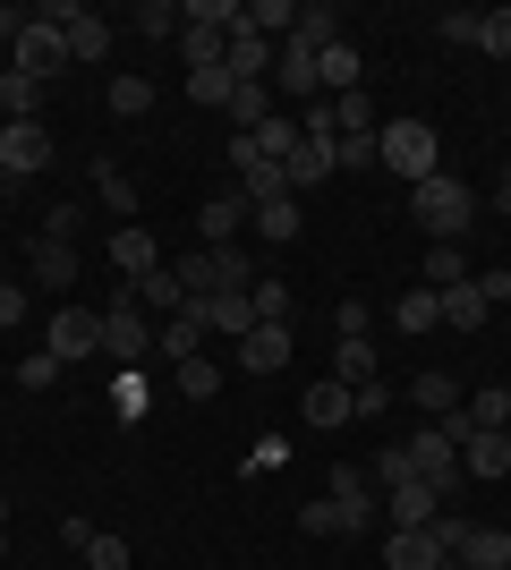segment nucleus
<instances>
[{
  "label": "nucleus",
  "instance_id": "obj_46",
  "mask_svg": "<svg viewBox=\"0 0 511 570\" xmlns=\"http://www.w3.org/2000/svg\"><path fill=\"white\" fill-rule=\"evenodd\" d=\"M333 324H341V341H366V333H375V307H366V298H341Z\"/></svg>",
  "mask_w": 511,
  "mask_h": 570
},
{
  "label": "nucleus",
  "instance_id": "obj_58",
  "mask_svg": "<svg viewBox=\"0 0 511 570\" xmlns=\"http://www.w3.org/2000/svg\"><path fill=\"white\" fill-rule=\"evenodd\" d=\"M0 537H9V494H0Z\"/></svg>",
  "mask_w": 511,
  "mask_h": 570
},
{
  "label": "nucleus",
  "instance_id": "obj_15",
  "mask_svg": "<svg viewBox=\"0 0 511 570\" xmlns=\"http://www.w3.org/2000/svg\"><path fill=\"white\" fill-rule=\"evenodd\" d=\"M111 264H120V282H128V289L146 282V273H163V247H154V230H137V222H128V230H111Z\"/></svg>",
  "mask_w": 511,
  "mask_h": 570
},
{
  "label": "nucleus",
  "instance_id": "obj_25",
  "mask_svg": "<svg viewBox=\"0 0 511 570\" xmlns=\"http://www.w3.org/2000/svg\"><path fill=\"white\" fill-rule=\"evenodd\" d=\"M316 77L333 86V95H358V43H350V35H341V43H324V51H316Z\"/></svg>",
  "mask_w": 511,
  "mask_h": 570
},
{
  "label": "nucleus",
  "instance_id": "obj_4",
  "mask_svg": "<svg viewBox=\"0 0 511 570\" xmlns=\"http://www.w3.org/2000/svg\"><path fill=\"white\" fill-rule=\"evenodd\" d=\"M435 154H443V145H435L426 119H392V128H375V163H384L392 179H410V188H417V179H435Z\"/></svg>",
  "mask_w": 511,
  "mask_h": 570
},
{
  "label": "nucleus",
  "instance_id": "obj_24",
  "mask_svg": "<svg viewBox=\"0 0 511 570\" xmlns=\"http://www.w3.org/2000/svg\"><path fill=\"white\" fill-rule=\"evenodd\" d=\"M410 401H417V409H426V417H461V383L443 375V366H426V375H417V383H410Z\"/></svg>",
  "mask_w": 511,
  "mask_h": 570
},
{
  "label": "nucleus",
  "instance_id": "obj_41",
  "mask_svg": "<svg viewBox=\"0 0 511 570\" xmlns=\"http://www.w3.org/2000/svg\"><path fill=\"white\" fill-rule=\"evenodd\" d=\"M247 298H256V324H291V282H273V273H265Z\"/></svg>",
  "mask_w": 511,
  "mask_h": 570
},
{
  "label": "nucleus",
  "instance_id": "obj_10",
  "mask_svg": "<svg viewBox=\"0 0 511 570\" xmlns=\"http://www.w3.org/2000/svg\"><path fill=\"white\" fill-rule=\"evenodd\" d=\"M60 35H69V60H102L111 51V18H95V9H77V0H60V9H43Z\"/></svg>",
  "mask_w": 511,
  "mask_h": 570
},
{
  "label": "nucleus",
  "instance_id": "obj_53",
  "mask_svg": "<svg viewBox=\"0 0 511 570\" xmlns=\"http://www.w3.org/2000/svg\"><path fill=\"white\" fill-rule=\"evenodd\" d=\"M443 43H478V9H452V18H443Z\"/></svg>",
  "mask_w": 511,
  "mask_h": 570
},
{
  "label": "nucleus",
  "instance_id": "obj_54",
  "mask_svg": "<svg viewBox=\"0 0 511 570\" xmlns=\"http://www.w3.org/2000/svg\"><path fill=\"white\" fill-rule=\"evenodd\" d=\"M26 298H35V289H18V282H0V324H26Z\"/></svg>",
  "mask_w": 511,
  "mask_h": 570
},
{
  "label": "nucleus",
  "instance_id": "obj_55",
  "mask_svg": "<svg viewBox=\"0 0 511 570\" xmlns=\"http://www.w3.org/2000/svg\"><path fill=\"white\" fill-rule=\"evenodd\" d=\"M478 298H487V307H494V298H511V273H503V264H494V273H478Z\"/></svg>",
  "mask_w": 511,
  "mask_h": 570
},
{
  "label": "nucleus",
  "instance_id": "obj_13",
  "mask_svg": "<svg viewBox=\"0 0 511 570\" xmlns=\"http://www.w3.org/2000/svg\"><path fill=\"white\" fill-rule=\"evenodd\" d=\"M196 315H205V333H222V341H247V333H256V298H247V289L196 298Z\"/></svg>",
  "mask_w": 511,
  "mask_h": 570
},
{
  "label": "nucleus",
  "instance_id": "obj_56",
  "mask_svg": "<svg viewBox=\"0 0 511 570\" xmlns=\"http://www.w3.org/2000/svg\"><path fill=\"white\" fill-rule=\"evenodd\" d=\"M494 205H503V214H511V163H503V179H494Z\"/></svg>",
  "mask_w": 511,
  "mask_h": 570
},
{
  "label": "nucleus",
  "instance_id": "obj_23",
  "mask_svg": "<svg viewBox=\"0 0 511 570\" xmlns=\"http://www.w3.org/2000/svg\"><path fill=\"white\" fill-rule=\"evenodd\" d=\"M239 26H247V35H265V43H273V35L291 43V35H298V0H247Z\"/></svg>",
  "mask_w": 511,
  "mask_h": 570
},
{
  "label": "nucleus",
  "instance_id": "obj_3",
  "mask_svg": "<svg viewBox=\"0 0 511 570\" xmlns=\"http://www.w3.org/2000/svg\"><path fill=\"white\" fill-rule=\"evenodd\" d=\"M366 520H375V502H366V476L358 469H333V494H316L307 511H298L307 537H358Z\"/></svg>",
  "mask_w": 511,
  "mask_h": 570
},
{
  "label": "nucleus",
  "instance_id": "obj_22",
  "mask_svg": "<svg viewBox=\"0 0 511 570\" xmlns=\"http://www.w3.org/2000/svg\"><path fill=\"white\" fill-rule=\"evenodd\" d=\"M443 546L426 537V528H392V546H384V570H435Z\"/></svg>",
  "mask_w": 511,
  "mask_h": 570
},
{
  "label": "nucleus",
  "instance_id": "obj_45",
  "mask_svg": "<svg viewBox=\"0 0 511 570\" xmlns=\"http://www.w3.org/2000/svg\"><path fill=\"white\" fill-rule=\"evenodd\" d=\"M478 51L511 60V9H487V18H478Z\"/></svg>",
  "mask_w": 511,
  "mask_h": 570
},
{
  "label": "nucleus",
  "instance_id": "obj_52",
  "mask_svg": "<svg viewBox=\"0 0 511 570\" xmlns=\"http://www.w3.org/2000/svg\"><path fill=\"white\" fill-rule=\"evenodd\" d=\"M77 230H86V214H77V205H51V222H43V238H69V247H77Z\"/></svg>",
  "mask_w": 511,
  "mask_h": 570
},
{
  "label": "nucleus",
  "instance_id": "obj_27",
  "mask_svg": "<svg viewBox=\"0 0 511 570\" xmlns=\"http://www.w3.org/2000/svg\"><path fill=\"white\" fill-rule=\"evenodd\" d=\"M128 298H137L146 315H179V307H188V289H179V273H170V264H163V273H146Z\"/></svg>",
  "mask_w": 511,
  "mask_h": 570
},
{
  "label": "nucleus",
  "instance_id": "obj_43",
  "mask_svg": "<svg viewBox=\"0 0 511 570\" xmlns=\"http://www.w3.org/2000/svg\"><path fill=\"white\" fill-rule=\"evenodd\" d=\"M170 375H179V392H188V401H214V392H222V366H205V357L170 366Z\"/></svg>",
  "mask_w": 511,
  "mask_h": 570
},
{
  "label": "nucleus",
  "instance_id": "obj_36",
  "mask_svg": "<svg viewBox=\"0 0 511 570\" xmlns=\"http://www.w3.org/2000/svg\"><path fill=\"white\" fill-rule=\"evenodd\" d=\"M102 102H111L120 119H146V111H154V86H146V77H111V86H102Z\"/></svg>",
  "mask_w": 511,
  "mask_h": 570
},
{
  "label": "nucleus",
  "instance_id": "obj_48",
  "mask_svg": "<svg viewBox=\"0 0 511 570\" xmlns=\"http://www.w3.org/2000/svg\"><path fill=\"white\" fill-rule=\"evenodd\" d=\"M333 170H384V163H375V137H341L333 145Z\"/></svg>",
  "mask_w": 511,
  "mask_h": 570
},
{
  "label": "nucleus",
  "instance_id": "obj_5",
  "mask_svg": "<svg viewBox=\"0 0 511 570\" xmlns=\"http://www.w3.org/2000/svg\"><path fill=\"white\" fill-rule=\"evenodd\" d=\"M410 469L435 485V494H461V426L452 417H435V426L410 434Z\"/></svg>",
  "mask_w": 511,
  "mask_h": 570
},
{
  "label": "nucleus",
  "instance_id": "obj_2",
  "mask_svg": "<svg viewBox=\"0 0 511 570\" xmlns=\"http://www.w3.org/2000/svg\"><path fill=\"white\" fill-rule=\"evenodd\" d=\"M170 273H179V289H188V307H196V298H222V289H256L247 247H188Z\"/></svg>",
  "mask_w": 511,
  "mask_h": 570
},
{
  "label": "nucleus",
  "instance_id": "obj_16",
  "mask_svg": "<svg viewBox=\"0 0 511 570\" xmlns=\"http://www.w3.org/2000/svg\"><path fill=\"white\" fill-rule=\"evenodd\" d=\"M239 366L247 375H282V366H291V324H256V333L239 341Z\"/></svg>",
  "mask_w": 511,
  "mask_h": 570
},
{
  "label": "nucleus",
  "instance_id": "obj_9",
  "mask_svg": "<svg viewBox=\"0 0 511 570\" xmlns=\"http://www.w3.org/2000/svg\"><path fill=\"white\" fill-rule=\"evenodd\" d=\"M43 350L60 357V366H77V357H102V315L60 298V307H51V341H43Z\"/></svg>",
  "mask_w": 511,
  "mask_h": 570
},
{
  "label": "nucleus",
  "instance_id": "obj_33",
  "mask_svg": "<svg viewBox=\"0 0 511 570\" xmlns=\"http://www.w3.org/2000/svg\"><path fill=\"white\" fill-rule=\"evenodd\" d=\"M0 111H9V119H35V111H43V86L18 77V69H0Z\"/></svg>",
  "mask_w": 511,
  "mask_h": 570
},
{
  "label": "nucleus",
  "instance_id": "obj_8",
  "mask_svg": "<svg viewBox=\"0 0 511 570\" xmlns=\"http://www.w3.org/2000/svg\"><path fill=\"white\" fill-rule=\"evenodd\" d=\"M18 77H35V86H51V77L69 69V35L51 18H26V35H18V60H9Z\"/></svg>",
  "mask_w": 511,
  "mask_h": 570
},
{
  "label": "nucleus",
  "instance_id": "obj_32",
  "mask_svg": "<svg viewBox=\"0 0 511 570\" xmlns=\"http://www.w3.org/2000/svg\"><path fill=\"white\" fill-rule=\"evenodd\" d=\"M341 137H375V102L366 95H333V145Z\"/></svg>",
  "mask_w": 511,
  "mask_h": 570
},
{
  "label": "nucleus",
  "instance_id": "obj_35",
  "mask_svg": "<svg viewBox=\"0 0 511 570\" xmlns=\"http://www.w3.org/2000/svg\"><path fill=\"white\" fill-rule=\"evenodd\" d=\"M341 417H358V409H350V392H341V383L324 375L316 392H307V426H341Z\"/></svg>",
  "mask_w": 511,
  "mask_h": 570
},
{
  "label": "nucleus",
  "instance_id": "obj_21",
  "mask_svg": "<svg viewBox=\"0 0 511 570\" xmlns=\"http://www.w3.org/2000/svg\"><path fill=\"white\" fill-rule=\"evenodd\" d=\"M384 494H392V528H426V520L443 511V494L426 485V476H410V485H384Z\"/></svg>",
  "mask_w": 511,
  "mask_h": 570
},
{
  "label": "nucleus",
  "instance_id": "obj_17",
  "mask_svg": "<svg viewBox=\"0 0 511 570\" xmlns=\"http://www.w3.org/2000/svg\"><path fill=\"white\" fill-rule=\"evenodd\" d=\"M273 77H282V95H298V102H324V77H316V51L298 43H282V60H273Z\"/></svg>",
  "mask_w": 511,
  "mask_h": 570
},
{
  "label": "nucleus",
  "instance_id": "obj_14",
  "mask_svg": "<svg viewBox=\"0 0 511 570\" xmlns=\"http://www.w3.org/2000/svg\"><path fill=\"white\" fill-rule=\"evenodd\" d=\"M239 230H247V196H239V188H230V196H205L196 238H205V247H239Z\"/></svg>",
  "mask_w": 511,
  "mask_h": 570
},
{
  "label": "nucleus",
  "instance_id": "obj_57",
  "mask_svg": "<svg viewBox=\"0 0 511 570\" xmlns=\"http://www.w3.org/2000/svg\"><path fill=\"white\" fill-rule=\"evenodd\" d=\"M435 570H469V562H461V553H443V562H435Z\"/></svg>",
  "mask_w": 511,
  "mask_h": 570
},
{
  "label": "nucleus",
  "instance_id": "obj_12",
  "mask_svg": "<svg viewBox=\"0 0 511 570\" xmlns=\"http://www.w3.org/2000/svg\"><path fill=\"white\" fill-rule=\"evenodd\" d=\"M35 289H43L51 307L77 289V247H69V238H35Z\"/></svg>",
  "mask_w": 511,
  "mask_h": 570
},
{
  "label": "nucleus",
  "instance_id": "obj_47",
  "mask_svg": "<svg viewBox=\"0 0 511 570\" xmlns=\"http://www.w3.org/2000/svg\"><path fill=\"white\" fill-rule=\"evenodd\" d=\"M51 383H60V357H51V350H35V357L18 366V392H51Z\"/></svg>",
  "mask_w": 511,
  "mask_h": 570
},
{
  "label": "nucleus",
  "instance_id": "obj_19",
  "mask_svg": "<svg viewBox=\"0 0 511 570\" xmlns=\"http://www.w3.org/2000/svg\"><path fill=\"white\" fill-rule=\"evenodd\" d=\"M392 333H443V289H426V282H417L410 289V298H392Z\"/></svg>",
  "mask_w": 511,
  "mask_h": 570
},
{
  "label": "nucleus",
  "instance_id": "obj_18",
  "mask_svg": "<svg viewBox=\"0 0 511 570\" xmlns=\"http://www.w3.org/2000/svg\"><path fill=\"white\" fill-rule=\"evenodd\" d=\"M154 357H170V366L205 357V315H196V307H179V315L163 324V333H154Z\"/></svg>",
  "mask_w": 511,
  "mask_h": 570
},
{
  "label": "nucleus",
  "instance_id": "obj_49",
  "mask_svg": "<svg viewBox=\"0 0 511 570\" xmlns=\"http://www.w3.org/2000/svg\"><path fill=\"white\" fill-rule=\"evenodd\" d=\"M86 570H128V537H95V546H86Z\"/></svg>",
  "mask_w": 511,
  "mask_h": 570
},
{
  "label": "nucleus",
  "instance_id": "obj_50",
  "mask_svg": "<svg viewBox=\"0 0 511 570\" xmlns=\"http://www.w3.org/2000/svg\"><path fill=\"white\" fill-rule=\"evenodd\" d=\"M375 476H384V485H410V443H384V460H375Z\"/></svg>",
  "mask_w": 511,
  "mask_h": 570
},
{
  "label": "nucleus",
  "instance_id": "obj_51",
  "mask_svg": "<svg viewBox=\"0 0 511 570\" xmlns=\"http://www.w3.org/2000/svg\"><path fill=\"white\" fill-rule=\"evenodd\" d=\"M350 409H358V417H384V409H392V392H384V375H375V383H358V392H350Z\"/></svg>",
  "mask_w": 511,
  "mask_h": 570
},
{
  "label": "nucleus",
  "instance_id": "obj_6",
  "mask_svg": "<svg viewBox=\"0 0 511 570\" xmlns=\"http://www.w3.org/2000/svg\"><path fill=\"white\" fill-rule=\"evenodd\" d=\"M102 357H120V366H137V357H154V324H146V307H137V298H111V307H102Z\"/></svg>",
  "mask_w": 511,
  "mask_h": 570
},
{
  "label": "nucleus",
  "instance_id": "obj_59",
  "mask_svg": "<svg viewBox=\"0 0 511 570\" xmlns=\"http://www.w3.org/2000/svg\"><path fill=\"white\" fill-rule=\"evenodd\" d=\"M503 443H511V426H503Z\"/></svg>",
  "mask_w": 511,
  "mask_h": 570
},
{
  "label": "nucleus",
  "instance_id": "obj_29",
  "mask_svg": "<svg viewBox=\"0 0 511 570\" xmlns=\"http://www.w3.org/2000/svg\"><path fill=\"white\" fill-rule=\"evenodd\" d=\"M461 562L469 570H511V537H503V528H469V537H461Z\"/></svg>",
  "mask_w": 511,
  "mask_h": 570
},
{
  "label": "nucleus",
  "instance_id": "obj_42",
  "mask_svg": "<svg viewBox=\"0 0 511 570\" xmlns=\"http://www.w3.org/2000/svg\"><path fill=\"white\" fill-rule=\"evenodd\" d=\"M179 51H188V69H222L230 35H205V26H188V35H179Z\"/></svg>",
  "mask_w": 511,
  "mask_h": 570
},
{
  "label": "nucleus",
  "instance_id": "obj_40",
  "mask_svg": "<svg viewBox=\"0 0 511 570\" xmlns=\"http://www.w3.org/2000/svg\"><path fill=\"white\" fill-rule=\"evenodd\" d=\"M461 238H443V247H426V289H461Z\"/></svg>",
  "mask_w": 511,
  "mask_h": 570
},
{
  "label": "nucleus",
  "instance_id": "obj_7",
  "mask_svg": "<svg viewBox=\"0 0 511 570\" xmlns=\"http://www.w3.org/2000/svg\"><path fill=\"white\" fill-rule=\"evenodd\" d=\"M35 170H51V128L43 119H9V128H0V179L18 188Z\"/></svg>",
  "mask_w": 511,
  "mask_h": 570
},
{
  "label": "nucleus",
  "instance_id": "obj_20",
  "mask_svg": "<svg viewBox=\"0 0 511 570\" xmlns=\"http://www.w3.org/2000/svg\"><path fill=\"white\" fill-rule=\"evenodd\" d=\"M324 179H333V145H298V154H282V188H291V196L324 188Z\"/></svg>",
  "mask_w": 511,
  "mask_h": 570
},
{
  "label": "nucleus",
  "instance_id": "obj_34",
  "mask_svg": "<svg viewBox=\"0 0 511 570\" xmlns=\"http://www.w3.org/2000/svg\"><path fill=\"white\" fill-rule=\"evenodd\" d=\"M298 145H307V128H298L291 111H273L265 128H256V154H273V163H282V154H298Z\"/></svg>",
  "mask_w": 511,
  "mask_h": 570
},
{
  "label": "nucleus",
  "instance_id": "obj_38",
  "mask_svg": "<svg viewBox=\"0 0 511 570\" xmlns=\"http://www.w3.org/2000/svg\"><path fill=\"white\" fill-rule=\"evenodd\" d=\"M95 188H102V205H111V214H137V179H128V170L120 163H95Z\"/></svg>",
  "mask_w": 511,
  "mask_h": 570
},
{
  "label": "nucleus",
  "instance_id": "obj_39",
  "mask_svg": "<svg viewBox=\"0 0 511 570\" xmlns=\"http://www.w3.org/2000/svg\"><path fill=\"white\" fill-rule=\"evenodd\" d=\"M230 69H188V102H205V111H230Z\"/></svg>",
  "mask_w": 511,
  "mask_h": 570
},
{
  "label": "nucleus",
  "instance_id": "obj_37",
  "mask_svg": "<svg viewBox=\"0 0 511 570\" xmlns=\"http://www.w3.org/2000/svg\"><path fill=\"white\" fill-rule=\"evenodd\" d=\"M265 119H273L265 86H239V95H230V137H256V128H265Z\"/></svg>",
  "mask_w": 511,
  "mask_h": 570
},
{
  "label": "nucleus",
  "instance_id": "obj_30",
  "mask_svg": "<svg viewBox=\"0 0 511 570\" xmlns=\"http://www.w3.org/2000/svg\"><path fill=\"white\" fill-rule=\"evenodd\" d=\"M487 298H478V282H461V289H443V333H478L487 324Z\"/></svg>",
  "mask_w": 511,
  "mask_h": 570
},
{
  "label": "nucleus",
  "instance_id": "obj_31",
  "mask_svg": "<svg viewBox=\"0 0 511 570\" xmlns=\"http://www.w3.org/2000/svg\"><path fill=\"white\" fill-rule=\"evenodd\" d=\"M461 417H469V426H487V434H503V426H511V392H503V383L469 392V401H461Z\"/></svg>",
  "mask_w": 511,
  "mask_h": 570
},
{
  "label": "nucleus",
  "instance_id": "obj_44",
  "mask_svg": "<svg viewBox=\"0 0 511 570\" xmlns=\"http://www.w3.org/2000/svg\"><path fill=\"white\" fill-rule=\"evenodd\" d=\"M170 26H179V9H170V0H146V9L128 18V35H146V43H163Z\"/></svg>",
  "mask_w": 511,
  "mask_h": 570
},
{
  "label": "nucleus",
  "instance_id": "obj_26",
  "mask_svg": "<svg viewBox=\"0 0 511 570\" xmlns=\"http://www.w3.org/2000/svg\"><path fill=\"white\" fill-rule=\"evenodd\" d=\"M324 375H333L341 392H358V383H375V341H341V350H333V366H324Z\"/></svg>",
  "mask_w": 511,
  "mask_h": 570
},
{
  "label": "nucleus",
  "instance_id": "obj_11",
  "mask_svg": "<svg viewBox=\"0 0 511 570\" xmlns=\"http://www.w3.org/2000/svg\"><path fill=\"white\" fill-rule=\"evenodd\" d=\"M273 60H282V43H265V35H230V51H222V69H230V86H265L273 77Z\"/></svg>",
  "mask_w": 511,
  "mask_h": 570
},
{
  "label": "nucleus",
  "instance_id": "obj_28",
  "mask_svg": "<svg viewBox=\"0 0 511 570\" xmlns=\"http://www.w3.org/2000/svg\"><path fill=\"white\" fill-rule=\"evenodd\" d=\"M247 222H256V238H265V247H291V238H298V196H273V205H256Z\"/></svg>",
  "mask_w": 511,
  "mask_h": 570
},
{
  "label": "nucleus",
  "instance_id": "obj_1",
  "mask_svg": "<svg viewBox=\"0 0 511 570\" xmlns=\"http://www.w3.org/2000/svg\"><path fill=\"white\" fill-rule=\"evenodd\" d=\"M469 214H478V196H469L452 170H435V179H417V188H410V222L426 230V247H443V238H469Z\"/></svg>",
  "mask_w": 511,
  "mask_h": 570
}]
</instances>
